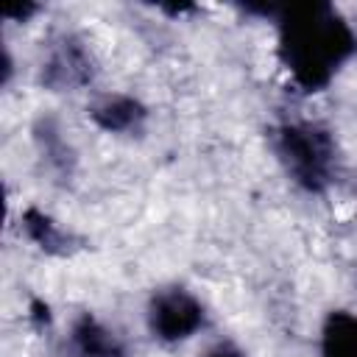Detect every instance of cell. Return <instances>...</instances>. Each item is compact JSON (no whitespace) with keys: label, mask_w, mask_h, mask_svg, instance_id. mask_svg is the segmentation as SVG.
Wrapping results in <instances>:
<instances>
[{"label":"cell","mask_w":357,"mask_h":357,"mask_svg":"<svg viewBox=\"0 0 357 357\" xmlns=\"http://www.w3.org/2000/svg\"><path fill=\"white\" fill-rule=\"evenodd\" d=\"M248 11H259L273 22L279 64L301 92L326 89L357 56V31L332 3L248 6Z\"/></svg>","instance_id":"obj_1"},{"label":"cell","mask_w":357,"mask_h":357,"mask_svg":"<svg viewBox=\"0 0 357 357\" xmlns=\"http://www.w3.org/2000/svg\"><path fill=\"white\" fill-rule=\"evenodd\" d=\"M271 151L284 176L310 195H324L340 173L335 134L315 120H284L271 131Z\"/></svg>","instance_id":"obj_2"},{"label":"cell","mask_w":357,"mask_h":357,"mask_svg":"<svg viewBox=\"0 0 357 357\" xmlns=\"http://www.w3.org/2000/svg\"><path fill=\"white\" fill-rule=\"evenodd\" d=\"M145 324L153 340L176 346L206 326V307L192 290L181 284H167L151 293L145 307Z\"/></svg>","instance_id":"obj_3"},{"label":"cell","mask_w":357,"mask_h":357,"mask_svg":"<svg viewBox=\"0 0 357 357\" xmlns=\"http://www.w3.org/2000/svg\"><path fill=\"white\" fill-rule=\"evenodd\" d=\"M92 59L75 36H61L42 64V84L53 89H75L89 84Z\"/></svg>","instance_id":"obj_4"},{"label":"cell","mask_w":357,"mask_h":357,"mask_svg":"<svg viewBox=\"0 0 357 357\" xmlns=\"http://www.w3.org/2000/svg\"><path fill=\"white\" fill-rule=\"evenodd\" d=\"M67 349L73 357H128L123 337L92 312H81L70 324Z\"/></svg>","instance_id":"obj_5"},{"label":"cell","mask_w":357,"mask_h":357,"mask_svg":"<svg viewBox=\"0 0 357 357\" xmlns=\"http://www.w3.org/2000/svg\"><path fill=\"white\" fill-rule=\"evenodd\" d=\"M89 117L109 134H131L142 128L148 109L131 95L112 92V95H100L89 106Z\"/></svg>","instance_id":"obj_6"},{"label":"cell","mask_w":357,"mask_h":357,"mask_svg":"<svg viewBox=\"0 0 357 357\" xmlns=\"http://www.w3.org/2000/svg\"><path fill=\"white\" fill-rule=\"evenodd\" d=\"M321 357H357V312L332 310L321 324Z\"/></svg>","instance_id":"obj_7"},{"label":"cell","mask_w":357,"mask_h":357,"mask_svg":"<svg viewBox=\"0 0 357 357\" xmlns=\"http://www.w3.org/2000/svg\"><path fill=\"white\" fill-rule=\"evenodd\" d=\"M204 357H245L234 343H229V340H223V343H215V346H209L206 351H204Z\"/></svg>","instance_id":"obj_8"}]
</instances>
